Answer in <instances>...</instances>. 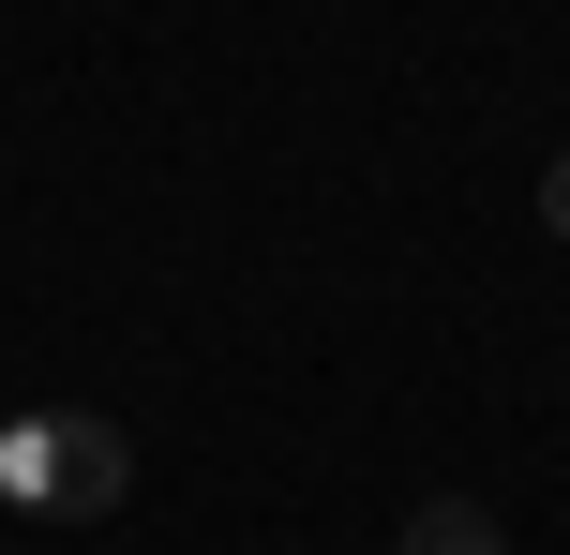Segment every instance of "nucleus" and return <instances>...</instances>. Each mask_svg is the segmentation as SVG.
<instances>
[{
    "instance_id": "f03ea898",
    "label": "nucleus",
    "mask_w": 570,
    "mask_h": 555,
    "mask_svg": "<svg viewBox=\"0 0 570 555\" xmlns=\"http://www.w3.org/2000/svg\"><path fill=\"white\" fill-rule=\"evenodd\" d=\"M391 555H495V526H481V496H421L391 526Z\"/></svg>"
},
{
    "instance_id": "7ed1b4c3",
    "label": "nucleus",
    "mask_w": 570,
    "mask_h": 555,
    "mask_svg": "<svg viewBox=\"0 0 570 555\" xmlns=\"http://www.w3.org/2000/svg\"><path fill=\"white\" fill-rule=\"evenodd\" d=\"M541 226L570 240V150H556V166H541Z\"/></svg>"
},
{
    "instance_id": "f257e3e1",
    "label": "nucleus",
    "mask_w": 570,
    "mask_h": 555,
    "mask_svg": "<svg viewBox=\"0 0 570 555\" xmlns=\"http://www.w3.org/2000/svg\"><path fill=\"white\" fill-rule=\"evenodd\" d=\"M120 496H136L120 420H90V406H30V420H0V511L90 526V511H120Z\"/></svg>"
}]
</instances>
